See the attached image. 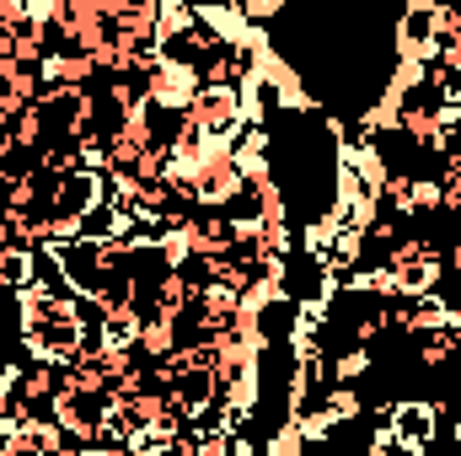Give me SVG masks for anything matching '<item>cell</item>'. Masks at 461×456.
Instances as JSON below:
<instances>
[{"label":"cell","instance_id":"3957f363","mask_svg":"<svg viewBox=\"0 0 461 456\" xmlns=\"http://www.w3.org/2000/svg\"><path fill=\"white\" fill-rule=\"evenodd\" d=\"M32 252H38V247H22V242H5V247H0V290L32 285Z\"/></svg>","mask_w":461,"mask_h":456},{"label":"cell","instance_id":"277c9868","mask_svg":"<svg viewBox=\"0 0 461 456\" xmlns=\"http://www.w3.org/2000/svg\"><path fill=\"white\" fill-rule=\"evenodd\" d=\"M446 269H451V274H456V279H461V236H456V242H451V252H446Z\"/></svg>","mask_w":461,"mask_h":456},{"label":"cell","instance_id":"7a4b0ae2","mask_svg":"<svg viewBox=\"0 0 461 456\" xmlns=\"http://www.w3.org/2000/svg\"><path fill=\"white\" fill-rule=\"evenodd\" d=\"M386 430L397 435L402 451H424V446L435 441V403H419V397L386 403Z\"/></svg>","mask_w":461,"mask_h":456},{"label":"cell","instance_id":"6da1fadb","mask_svg":"<svg viewBox=\"0 0 461 456\" xmlns=\"http://www.w3.org/2000/svg\"><path fill=\"white\" fill-rule=\"evenodd\" d=\"M183 114H188V123H194L204 140H230V134L247 123V108H241V92H236V87H199Z\"/></svg>","mask_w":461,"mask_h":456}]
</instances>
